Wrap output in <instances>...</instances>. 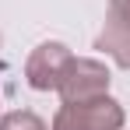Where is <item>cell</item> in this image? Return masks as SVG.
Masks as SVG:
<instances>
[{
  "mask_svg": "<svg viewBox=\"0 0 130 130\" xmlns=\"http://www.w3.org/2000/svg\"><path fill=\"white\" fill-rule=\"evenodd\" d=\"M95 49L109 53L116 60V67L130 70V32H127V25L120 21V14L112 7H106V25H102V32L95 39Z\"/></svg>",
  "mask_w": 130,
  "mask_h": 130,
  "instance_id": "obj_4",
  "label": "cell"
},
{
  "mask_svg": "<svg viewBox=\"0 0 130 130\" xmlns=\"http://www.w3.org/2000/svg\"><path fill=\"white\" fill-rule=\"evenodd\" d=\"M109 7L120 14V21L127 25V32H130V0H109Z\"/></svg>",
  "mask_w": 130,
  "mask_h": 130,
  "instance_id": "obj_6",
  "label": "cell"
},
{
  "mask_svg": "<svg viewBox=\"0 0 130 130\" xmlns=\"http://www.w3.org/2000/svg\"><path fill=\"white\" fill-rule=\"evenodd\" d=\"M56 91L63 102H91L99 95H109V67L91 56H70Z\"/></svg>",
  "mask_w": 130,
  "mask_h": 130,
  "instance_id": "obj_2",
  "label": "cell"
},
{
  "mask_svg": "<svg viewBox=\"0 0 130 130\" xmlns=\"http://www.w3.org/2000/svg\"><path fill=\"white\" fill-rule=\"evenodd\" d=\"M0 130H49L42 116H35L32 109H14L7 116H0Z\"/></svg>",
  "mask_w": 130,
  "mask_h": 130,
  "instance_id": "obj_5",
  "label": "cell"
},
{
  "mask_svg": "<svg viewBox=\"0 0 130 130\" xmlns=\"http://www.w3.org/2000/svg\"><path fill=\"white\" fill-rule=\"evenodd\" d=\"M0 42H4V39H0Z\"/></svg>",
  "mask_w": 130,
  "mask_h": 130,
  "instance_id": "obj_7",
  "label": "cell"
},
{
  "mask_svg": "<svg viewBox=\"0 0 130 130\" xmlns=\"http://www.w3.org/2000/svg\"><path fill=\"white\" fill-rule=\"evenodd\" d=\"M127 112L116 99L99 95L91 102H63L49 130H123Z\"/></svg>",
  "mask_w": 130,
  "mask_h": 130,
  "instance_id": "obj_1",
  "label": "cell"
},
{
  "mask_svg": "<svg viewBox=\"0 0 130 130\" xmlns=\"http://www.w3.org/2000/svg\"><path fill=\"white\" fill-rule=\"evenodd\" d=\"M70 56H74V53H70L63 42L35 46V49L28 53V60H25V81H28V88H35V91H56L67 63H70Z\"/></svg>",
  "mask_w": 130,
  "mask_h": 130,
  "instance_id": "obj_3",
  "label": "cell"
}]
</instances>
